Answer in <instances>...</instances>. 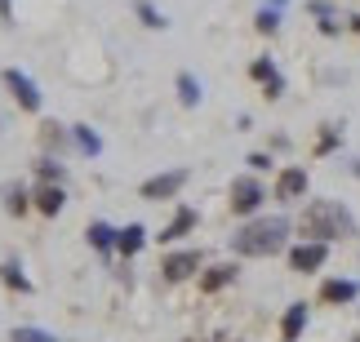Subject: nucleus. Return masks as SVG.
<instances>
[{
    "instance_id": "obj_1",
    "label": "nucleus",
    "mask_w": 360,
    "mask_h": 342,
    "mask_svg": "<svg viewBox=\"0 0 360 342\" xmlns=\"http://www.w3.org/2000/svg\"><path fill=\"white\" fill-rule=\"evenodd\" d=\"M298 231L307 240H321V244H329V240H342V236H356V218L342 209L338 200H311L307 209H302V218H298Z\"/></svg>"
},
{
    "instance_id": "obj_2",
    "label": "nucleus",
    "mask_w": 360,
    "mask_h": 342,
    "mask_svg": "<svg viewBox=\"0 0 360 342\" xmlns=\"http://www.w3.org/2000/svg\"><path fill=\"white\" fill-rule=\"evenodd\" d=\"M289 240V223L285 218H254V223H245L236 236H231V249L240 258H271L281 254Z\"/></svg>"
},
{
    "instance_id": "obj_3",
    "label": "nucleus",
    "mask_w": 360,
    "mask_h": 342,
    "mask_svg": "<svg viewBox=\"0 0 360 342\" xmlns=\"http://www.w3.org/2000/svg\"><path fill=\"white\" fill-rule=\"evenodd\" d=\"M187 187V169H174V173H160V178H147L143 183V200H169Z\"/></svg>"
},
{
    "instance_id": "obj_4",
    "label": "nucleus",
    "mask_w": 360,
    "mask_h": 342,
    "mask_svg": "<svg viewBox=\"0 0 360 342\" xmlns=\"http://www.w3.org/2000/svg\"><path fill=\"white\" fill-rule=\"evenodd\" d=\"M258 204H262V187L254 178H236L231 183V213H254Z\"/></svg>"
},
{
    "instance_id": "obj_5",
    "label": "nucleus",
    "mask_w": 360,
    "mask_h": 342,
    "mask_svg": "<svg viewBox=\"0 0 360 342\" xmlns=\"http://www.w3.org/2000/svg\"><path fill=\"white\" fill-rule=\"evenodd\" d=\"M5 89L18 98V107H27V112H40V93H36V85L18 72V67H9V72H5Z\"/></svg>"
},
{
    "instance_id": "obj_6",
    "label": "nucleus",
    "mask_w": 360,
    "mask_h": 342,
    "mask_svg": "<svg viewBox=\"0 0 360 342\" xmlns=\"http://www.w3.org/2000/svg\"><path fill=\"white\" fill-rule=\"evenodd\" d=\"M325 258H329V244L307 240V244H298V249H289V267L294 271H316V267H325Z\"/></svg>"
},
{
    "instance_id": "obj_7",
    "label": "nucleus",
    "mask_w": 360,
    "mask_h": 342,
    "mask_svg": "<svg viewBox=\"0 0 360 342\" xmlns=\"http://www.w3.org/2000/svg\"><path fill=\"white\" fill-rule=\"evenodd\" d=\"M307 196V169H285L281 178H276V200H285V204H294V200H302Z\"/></svg>"
},
{
    "instance_id": "obj_8",
    "label": "nucleus",
    "mask_w": 360,
    "mask_h": 342,
    "mask_svg": "<svg viewBox=\"0 0 360 342\" xmlns=\"http://www.w3.org/2000/svg\"><path fill=\"white\" fill-rule=\"evenodd\" d=\"M200 267V254L196 249H183V254H169V258H165V263H160V271H165V280H187L191 276V271H196Z\"/></svg>"
},
{
    "instance_id": "obj_9",
    "label": "nucleus",
    "mask_w": 360,
    "mask_h": 342,
    "mask_svg": "<svg viewBox=\"0 0 360 342\" xmlns=\"http://www.w3.org/2000/svg\"><path fill=\"white\" fill-rule=\"evenodd\" d=\"M352 298H356L352 280H325L321 284V303H329V307H342V303H352Z\"/></svg>"
},
{
    "instance_id": "obj_10",
    "label": "nucleus",
    "mask_w": 360,
    "mask_h": 342,
    "mask_svg": "<svg viewBox=\"0 0 360 342\" xmlns=\"http://www.w3.org/2000/svg\"><path fill=\"white\" fill-rule=\"evenodd\" d=\"M143 244H147V231L138 227V223H129L124 231H116V249H120L124 258H134L138 249H143Z\"/></svg>"
},
{
    "instance_id": "obj_11",
    "label": "nucleus",
    "mask_w": 360,
    "mask_h": 342,
    "mask_svg": "<svg viewBox=\"0 0 360 342\" xmlns=\"http://www.w3.org/2000/svg\"><path fill=\"white\" fill-rule=\"evenodd\" d=\"M231 280H236V267H231V263H218V267H210L200 276V289L214 294V289H223V284H231Z\"/></svg>"
},
{
    "instance_id": "obj_12",
    "label": "nucleus",
    "mask_w": 360,
    "mask_h": 342,
    "mask_svg": "<svg viewBox=\"0 0 360 342\" xmlns=\"http://www.w3.org/2000/svg\"><path fill=\"white\" fill-rule=\"evenodd\" d=\"M63 200H67V196L58 191V183H40V191H36V209H40V213L53 218V213L63 209Z\"/></svg>"
},
{
    "instance_id": "obj_13",
    "label": "nucleus",
    "mask_w": 360,
    "mask_h": 342,
    "mask_svg": "<svg viewBox=\"0 0 360 342\" xmlns=\"http://www.w3.org/2000/svg\"><path fill=\"white\" fill-rule=\"evenodd\" d=\"M191 227H196V209H178V213H174V223L160 231V240L169 244V240H178V236H187Z\"/></svg>"
},
{
    "instance_id": "obj_14",
    "label": "nucleus",
    "mask_w": 360,
    "mask_h": 342,
    "mask_svg": "<svg viewBox=\"0 0 360 342\" xmlns=\"http://www.w3.org/2000/svg\"><path fill=\"white\" fill-rule=\"evenodd\" d=\"M302 324H307V307L294 303V307L285 311V324H281V329H285V342H294V338L302 334Z\"/></svg>"
},
{
    "instance_id": "obj_15",
    "label": "nucleus",
    "mask_w": 360,
    "mask_h": 342,
    "mask_svg": "<svg viewBox=\"0 0 360 342\" xmlns=\"http://www.w3.org/2000/svg\"><path fill=\"white\" fill-rule=\"evenodd\" d=\"M178 98H183V107H196L200 103V80L191 76V72L178 76Z\"/></svg>"
},
{
    "instance_id": "obj_16",
    "label": "nucleus",
    "mask_w": 360,
    "mask_h": 342,
    "mask_svg": "<svg viewBox=\"0 0 360 342\" xmlns=\"http://www.w3.org/2000/svg\"><path fill=\"white\" fill-rule=\"evenodd\" d=\"M89 244H94V249H112V244H116V231L107 227V223H89Z\"/></svg>"
},
{
    "instance_id": "obj_17",
    "label": "nucleus",
    "mask_w": 360,
    "mask_h": 342,
    "mask_svg": "<svg viewBox=\"0 0 360 342\" xmlns=\"http://www.w3.org/2000/svg\"><path fill=\"white\" fill-rule=\"evenodd\" d=\"M40 143H45L49 152H58V147H67V133H63V125H53V120H45V125H40Z\"/></svg>"
},
{
    "instance_id": "obj_18",
    "label": "nucleus",
    "mask_w": 360,
    "mask_h": 342,
    "mask_svg": "<svg viewBox=\"0 0 360 342\" xmlns=\"http://www.w3.org/2000/svg\"><path fill=\"white\" fill-rule=\"evenodd\" d=\"M76 143H80V152H89V156H98L103 152V138L94 133L89 125H76Z\"/></svg>"
},
{
    "instance_id": "obj_19",
    "label": "nucleus",
    "mask_w": 360,
    "mask_h": 342,
    "mask_svg": "<svg viewBox=\"0 0 360 342\" xmlns=\"http://www.w3.org/2000/svg\"><path fill=\"white\" fill-rule=\"evenodd\" d=\"M0 276H5V284H9V289H18V294H27V289H32L18 263H5V267H0Z\"/></svg>"
},
{
    "instance_id": "obj_20",
    "label": "nucleus",
    "mask_w": 360,
    "mask_h": 342,
    "mask_svg": "<svg viewBox=\"0 0 360 342\" xmlns=\"http://www.w3.org/2000/svg\"><path fill=\"white\" fill-rule=\"evenodd\" d=\"M5 209H9V213H27V191H22L18 183L5 187Z\"/></svg>"
},
{
    "instance_id": "obj_21",
    "label": "nucleus",
    "mask_w": 360,
    "mask_h": 342,
    "mask_svg": "<svg viewBox=\"0 0 360 342\" xmlns=\"http://www.w3.org/2000/svg\"><path fill=\"white\" fill-rule=\"evenodd\" d=\"M13 342H58V338L45 334V329H32V324H18V329H13Z\"/></svg>"
},
{
    "instance_id": "obj_22",
    "label": "nucleus",
    "mask_w": 360,
    "mask_h": 342,
    "mask_svg": "<svg viewBox=\"0 0 360 342\" xmlns=\"http://www.w3.org/2000/svg\"><path fill=\"white\" fill-rule=\"evenodd\" d=\"M138 18H143L147 27H169V22L160 18V9H156V5H147V0H138Z\"/></svg>"
},
{
    "instance_id": "obj_23",
    "label": "nucleus",
    "mask_w": 360,
    "mask_h": 342,
    "mask_svg": "<svg viewBox=\"0 0 360 342\" xmlns=\"http://www.w3.org/2000/svg\"><path fill=\"white\" fill-rule=\"evenodd\" d=\"M276 27H281V9H258V32H276Z\"/></svg>"
},
{
    "instance_id": "obj_24",
    "label": "nucleus",
    "mask_w": 360,
    "mask_h": 342,
    "mask_svg": "<svg viewBox=\"0 0 360 342\" xmlns=\"http://www.w3.org/2000/svg\"><path fill=\"white\" fill-rule=\"evenodd\" d=\"M249 72H254V80H262V85H267V80H276V67H271V58H258L254 67H249Z\"/></svg>"
},
{
    "instance_id": "obj_25",
    "label": "nucleus",
    "mask_w": 360,
    "mask_h": 342,
    "mask_svg": "<svg viewBox=\"0 0 360 342\" xmlns=\"http://www.w3.org/2000/svg\"><path fill=\"white\" fill-rule=\"evenodd\" d=\"M40 178H45V183H58V178H63V165H49V160H40Z\"/></svg>"
},
{
    "instance_id": "obj_26",
    "label": "nucleus",
    "mask_w": 360,
    "mask_h": 342,
    "mask_svg": "<svg viewBox=\"0 0 360 342\" xmlns=\"http://www.w3.org/2000/svg\"><path fill=\"white\" fill-rule=\"evenodd\" d=\"M281 93H285V80H281V76L267 80V98H281Z\"/></svg>"
},
{
    "instance_id": "obj_27",
    "label": "nucleus",
    "mask_w": 360,
    "mask_h": 342,
    "mask_svg": "<svg viewBox=\"0 0 360 342\" xmlns=\"http://www.w3.org/2000/svg\"><path fill=\"white\" fill-rule=\"evenodd\" d=\"M267 165H271V160L262 156V152H254V156H249V169H267Z\"/></svg>"
},
{
    "instance_id": "obj_28",
    "label": "nucleus",
    "mask_w": 360,
    "mask_h": 342,
    "mask_svg": "<svg viewBox=\"0 0 360 342\" xmlns=\"http://www.w3.org/2000/svg\"><path fill=\"white\" fill-rule=\"evenodd\" d=\"M0 18H9V0H0Z\"/></svg>"
},
{
    "instance_id": "obj_29",
    "label": "nucleus",
    "mask_w": 360,
    "mask_h": 342,
    "mask_svg": "<svg viewBox=\"0 0 360 342\" xmlns=\"http://www.w3.org/2000/svg\"><path fill=\"white\" fill-rule=\"evenodd\" d=\"M352 27H356V32H360V18H352Z\"/></svg>"
}]
</instances>
